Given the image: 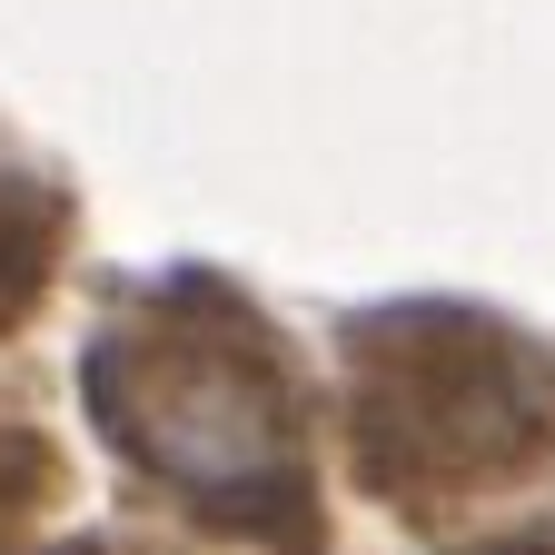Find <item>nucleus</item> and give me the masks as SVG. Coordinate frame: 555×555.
Segmentation results:
<instances>
[{"instance_id": "f03ea898", "label": "nucleus", "mask_w": 555, "mask_h": 555, "mask_svg": "<svg viewBox=\"0 0 555 555\" xmlns=\"http://www.w3.org/2000/svg\"><path fill=\"white\" fill-rule=\"evenodd\" d=\"M347 456L397 516L526 486L555 466V337L456 298L347 318Z\"/></svg>"}, {"instance_id": "39448f33", "label": "nucleus", "mask_w": 555, "mask_h": 555, "mask_svg": "<svg viewBox=\"0 0 555 555\" xmlns=\"http://www.w3.org/2000/svg\"><path fill=\"white\" fill-rule=\"evenodd\" d=\"M466 555H555V516H535V526H506V535H486V545H466Z\"/></svg>"}, {"instance_id": "20e7f679", "label": "nucleus", "mask_w": 555, "mask_h": 555, "mask_svg": "<svg viewBox=\"0 0 555 555\" xmlns=\"http://www.w3.org/2000/svg\"><path fill=\"white\" fill-rule=\"evenodd\" d=\"M40 486H50V447L21 437V427H0V535L40 506Z\"/></svg>"}, {"instance_id": "f257e3e1", "label": "nucleus", "mask_w": 555, "mask_h": 555, "mask_svg": "<svg viewBox=\"0 0 555 555\" xmlns=\"http://www.w3.org/2000/svg\"><path fill=\"white\" fill-rule=\"evenodd\" d=\"M90 427L198 526L318 555V476H308V377L229 278L179 268L109 308L80 358Z\"/></svg>"}, {"instance_id": "423d86ee", "label": "nucleus", "mask_w": 555, "mask_h": 555, "mask_svg": "<svg viewBox=\"0 0 555 555\" xmlns=\"http://www.w3.org/2000/svg\"><path fill=\"white\" fill-rule=\"evenodd\" d=\"M50 555H119V545H50Z\"/></svg>"}, {"instance_id": "7ed1b4c3", "label": "nucleus", "mask_w": 555, "mask_h": 555, "mask_svg": "<svg viewBox=\"0 0 555 555\" xmlns=\"http://www.w3.org/2000/svg\"><path fill=\"white\" fill-rule=\"evenodd\" d=\"M60 229H69L60 189L30 179L21 159H0V327L40 298V278H50V258H60Z\"/></svg>"}]
</instances>
